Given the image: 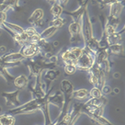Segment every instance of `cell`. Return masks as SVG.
Here are the masks:
<instances>
[{"label": "cell", "mask_w": 125, "mask_h": 125, "mask_svg": "<svg viewBox=\"0 0 125 125\" xmlns=\"http://www.w3.org/2000/svg\"><path fill=\"white\" fill-rule=\"evenodd\" d=\"M46 102H47V100H46V94L45 97L43 98L32 99V100L23 104H20L19 106L14 107L13 109L8 110L6 113L11 114L13 115L33 113L38 110H41Z\"/></svg>", "instance_id": "1"}, {"label": "cell", "mask_w": 125, "mask_h": 125, "mask_svg": "<svg viewBox=\"0 0 125 125\" xmlns=\"http://www.w3.org/2000/svg\"><path fill=\"white\" fill-rule=\"evenodd\" d=\"M95 60L96 56L84 47L83 48V54L80 55L77 61V69L89 71L95 64Z\"/></svg>", "instance_id": "2"}, {"label": "cell", "mask_w": 125, "mask_h": 125, "mask_svg": "<svg viewBox=\"0 0 125 125\" xmlns=\"http://www.w3.org/2000/svg\"><path fill=\"white\" fill-rule=\"evenodd\" d=\"M82 54V48L77 46L71 47L62 53L61 60L65 65H74L76 66L77 61Z\"/></svg>", "instance_id": "3"}, {"label": "cell", "mask_w": 125, "mask_h": 125, "mask_svg": "<svg viewBox=\"0 0 125 125\" xmlns=\"http://www.w3.org/2000/svg\"><path fill=\"white\" fill-rule=\"evenodd\" d=\"M25 60V57L20 52H10L0 57V64L8 68L16 66Z\"/></svg>", "instance_id": "4"}, {"label": "cell", "mask_w": 125, "mask_h": 125, "mask_svg": "<svg viewBox=\"0 0 125 125\" xmlns=\"http://www.w3.org/2000/svg\"><path fill=\"white\" fill-rule=\"evenodd\" d=\"M48 91L49 93H46L47 102L49 104H53L56 106L61 110L65 104V96L63 93L60 90L56 91L54 94H52V88H49Z\"/></svg>", "instance_id": "5"}, {"label": "cell", "mask_w": 125, "mask_h": 125, "mask_svg": "<svg viewBox=\"0 0 125 125\" xmlns=\"http://www.w3.org/2000/svg\"><path fill=\"white\" fill-rule=\"evenodd\" d=\"M25 59H32L41 53V49L36 43H27L23 45L19 52Z\"/></svg>", "instance_id": "6"}, {"label": "cell", "mask_w": 125, "mask_h": 125, "mask_svg": "<svg viewBox=\"0 0 125 125\" xmlns=\"http://www.w3.org/2000/svg\"><path fill=\"white\" fill-rule=\"evenodd\" d=\"M21 90H16L12 92H3L1 96L5 100V104L7 107H16L20 105V101L19 100V95Z\"/></svg>", "instance_id": "7"}, {"label": "cell", "mask_w": 125, "mask_h": 125, "mask_svg": "<svg viewBox=\"0 0 125 125\" xmlns=\"http://www.w3.org/2000/svg\"><path fill=\"white\" fill-rule=\"evenodd\" d=\"M69 31L71 34V41L74 42L77 41L78 37L82 35V28L80 21L78 20L71 23L69 27Z\"/></svg>", "instance_id": "8"}, {"label": "cell", "mask_w": 125, "mask_h": 125, "mask_svg": "<svg viewBox=\"0 0 125 125\" xmlns=\"http://www.w3.org/2000/svg\"><path fill=\"white\" fill-rule=\"evenodd\" d=\"M2 26L6 30H8L10 33H12L13 34L12 35L13 37L14 35H20L22 32H24V30L21 27H20V26H19L17 24H12V23L8 22V21H5L2 24Z\"/></svg>", "instance_id": "9"}, {"label": "cell", "mask_w": 125, "mask_h": 125, "mask_svg": "<svg viewBox=\"0 0 125 125\" xmlns=\"http://www.w3.org/2000/svg\"><path fill=\"white\" fill-rule=\"evenodd\" d=\"M28 83H29V78L24 74H21L17 77L14 78L13 80V84L19 90L24 89L28 85Z\"/></svg>", "instance_id": "10"}, {"label": "cell", "mask_w": 125, "mask_h": 125, "mask_svg": "<svg viewBox=\"0 0 125 125\" xmlns=\"http://www.w3.org/2000/svg\"><path fill=\"white\" fill-rule=\"evenodd\" d=\"M60 91L63 93L64 96H70L74 91V85L69 80H63L60 83Z\"/></svg>", "instance_id": "11"}, {"label": "cell", "mask_w": 125, "mask_h": 125, "mask_svg": "<svg viewBox=\"0 0 125 125\" xmlns=\"http://www.w3.org/2000/svg\"><path fill=\"white\" fill-rule=\"evenodd\" d=\"M16 123V118L14 115L5 113L0 115V125H14Z\"/></svg>", "instance_id": "12"}, {"label": "cell", "mask_w": 125, "mask_h": 125, "mask_svg": "<svg viewBox=\"0 0 125 125\" xmlns=\"http://www.w3.org/2000/svg\"><path fill=\"white\" fill-rule=\"evenodd\" d=\"M72 99H76L77 100H84L88 98L89 96V92L88 91V90L82 88V89H79L77 91H74L72 94Z\"/></svg>", "instance_id": "13"}, {"label": "cell", "mask_w": 125, "mask_h": 125, "mask_svg": "<svg viewBox=\"0 0 125 125\" xmlns=\"http://www.w3.org/2000/svg\"><path fill=\"white\" fill-rule=\"evenodd\" d=\"M43 17V10H41V9H36L32 13V15L29 18L28 21H29V22L30 24L34 25L38 21L42 20Z\"/></svg>", "instance_id": "14"}, {"label": "cell", "mask_w": 125, "mask_h": 125, "mask_svg": "<svg viewBox=\"0 0 125 125\" xmlns=\"http://www.w3.org/2000/svg\"><path fill=\"white\" fill-rule=\"evenodd\" d=\"M107 50L108 53L118 55V56L122 55L124 54V46L118 43L110 45L107 48Z\"/></svg>", "instance_id": "15"}, {"label": "cell", "mask_w": 125, "mask_h": 125, "mask_svg": "<svg viewBox=\"0 0 125 125\" xmlns=\"http://www.w3.org/2000/svg\"><path fill=\"white\" fill-rule=\"evenodd\" d=\"M60 76V72L56 69H48L44 74V77L46 80L49 83L54 81Z\"/></svg>", "instance_id": "16"}, {"label": "cell", "mask_w": 125, "mask_h": 125, "mask_svg": "<svg viewBox=\"0 0 125 125\" xmlns=\"http://www.w3.org/2000/svg\"><path fill=\"white\" fill-rule=\"evenodd\" d=\"M58 29H57L56 27H54V26H49V27L46 28L43 31H42L41 33H39L40 38L41 39L43 40H46L47 38L52 37L57 31Z\"/></svg>", "instance_id": "17"}, {"label": "cell", "mask_w": 125, "mask_h": 125, "mask_svg": "<svg viewBox=\"0 0 125 125\" xmlns=\"http://www.w3.org/2000/svg\"><path fill=\"white\" fill-rule=\"evenodd\" d=\"M62 11H63V8H62L60 5H58L57 2L52 4L50 12H51L52 15L54 16V18L60 17V15L62 14Z\"/></svg>", "instance_id": "18"}, {"label": "cell", "mask_w": 125, "mask_h": 125, "mask_svg": "<svg viewBox=\"0 0 125 125\" xmlns=\"http://www.w3.org/2000/svg\"><path fill=\"white\" fill-rule=\"evenodd\" d=\"M89 117L93 121H96V123H98L101 125H113L108 120H107L105 118H104L102 115H91Z\"/></svg>", "instance_id": "19"}, {"label": "cell", "mask_w": 125, "mask_h": 125, "mask_svg": "<svg viewBox=\"0 0 125 125\" xmlns=\"http://www.w3.org/2000/svg\"><path fill=\"white\" fill-rule=\"evenodd\" d=\"M65 24H66L65 20L62 18H61L60 16L57 17V18H54L52 21V26H54L57 29L61 28Z\"/></svg>", "instance_id": "20"}, {"label": "cell", "mask_w": 125, "mask_h": 125, "mask_svg": "<svg viewBox=\"0 0 125 125\" xmlns=\"http://www.w3.org/2000/svg\"><path fill=\"white\" fill-rule=\"evenodd\" d=\"M89 96L91 98H100V97H102V94L100 88H99L97 87L93 88L91 90V91L89 92Z\"/></svg>", "instance_id": "21"}, {"label": "cell", "mask_w": 125, "mask_h": 125, "mask_svg": "<svg viewBox=\"0 0 125 125\" xmlns=\"http://www.w3.org/2000/svg\"><path fill=\"white\" fill-rule=\"evenodd\" d=\"M77 67L74 65H65L64 72L67 75H72L77 71Z\"/></svg>", "instance_id": "22"}, {"label": "cell", "mask_w": 125, "mask_h": 125, "mask_svg": "<svg viewBox=\"0 0 125 125\" xmlns=\"http://www.w3.org/2000/svg\"><path fill=\"white\" fill-rule=\"evenodd\" d=\"M101 91H102V94H105V95H107V94H110L112 92V89H111L110 86H109V85H104L101 88Z\"/></svg>", "instance_id": "23"}, {"label": "cell", "mask_w": 125, "mask_h": 125, "mask_svg": "<svg viewBox=\"0 0 125 125\" xmlns=\"http://www.w3.org/2000/svg\"><path fill=\"white\" fill-rule=\"evenodd\" d=\"M68 2H69V0H57V3L60 5L62 8H64L66 6Z\"/></svg>", "instance_id": "24"}, {"label": "cell", "mask_w": 125, "mask_h": 125, "mask_svg": "<svg viewBox=\"0 0 125 125\" xmlns=\"http://www.w3.org/2000/svg\"><path fill=\"white\" fill-rule=\"evenodd\" d=\"M115 0H102V4L104 5H110Z\"/></svg>", "instance_id": "25"}, {"label": "cell", "mask_w": 125, "mask_h": 125, "mask_svg": "<svg viewBox=\"0 0 125 125\" xmlns=\"http://www.w3.org/2000/svg\"><path fill=\"white\" fill-rule=\"evenodd\" d=\"M113 77L114 79H119L121 77V74L119 72H115L113 74Z\"/></svg>", "instance_id": "26"}, {"label": "cell", "mask_w": 125, "mask_h": 125, "mask_svg": "<svg viewBox=\"0 0 125 125\" xmlns=\"http://www.w3.org/2000/svg\"><path fill=\"white\" fill-rule=\"evenodd\" d=\"M7 51V49L5 46H0V52H5Z\"/></svg>", "instance_id": "27"}, {"label": "cell", "mask_w": 125, "mask_h": 125, "mask_svg": "<svg viewBox=\"0 0 125 125\" xmlns=\"http://www.w3.org/2000/svg\"><path fill=\"white\" fill-rule=\"evenodd\" d=\"M119 91H119V89H118V88H115L113 89V92H114V94H118V93H119Z\"/></svg>", "instance_id": "28"}, {"label": "cell", "mask_w": 125, "mask_h": 125, "mask_svg": "<svg viewBox=\"0 0 125 125\" xmlns=\"http://www.w3.org/2000/svg\"><path fill=\"white\" fill-rule=\"evenodd\" d=\"M58 44H59V42H58V41H54V42L53 43V46H54V47H56V46H58Z\"/></svg>", "instance_id": "29"}, {"label": "cell", "mask_w": 125, "mask_h": 125, "mask_svg": "<svg viewBox=\"0 0 125 125\" xmlns=\"http://www.w3.org/2000/svg\"><path fill=\"white\" fill-rule=\"evenodd\" d=\"M2 110V106H0V113H1Z\"/></svg>", "instance_id": "30"}]
</instances>
